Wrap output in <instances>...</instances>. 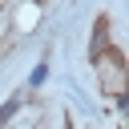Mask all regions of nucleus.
<instances>
[{
    "instance_id": "1",
    "label": "nucleus",
    "mask_w": 129,
    "mask_h": 129,
    "mask_svg": "<svg viewBox=\"0 0 129 129\" xmlns=\"http://www.w3.org/2000/svg\"><path fill=\"white\" fill-rule=\"evenodd\" d=\"M97 69L105 73L109 93H121V89H125V56H121L117 48H105V52L97 56Z\"/></svg>"
},
{
    "instance_id": "2",
    "label": "nucleus",
    "mask_w": 129,
    "mask_h": 129,
    "mask_svg": "<svg viewBox=\"0 0 129 129\" xmlns=\"http://www.w3.org/2000/svg\"><path fill=\"white\" fill-rule=\"evenodd\" d=\"M105 32H109V20H105V16H97V24H93V44H89V56H93V60L109 48V36H105Z\"/></svg>"
},
{
    "instance_id": "3",
    "label": "nucleus",
    "mask_w": 129,
    "mask_h": 129,
    "mask_svg": "<svg viewBox=\"0 0 129 129\" xmlns=\"http://www.w3.org/2000/svg\"><path fill=\"white\" fill-rule=\"evenodd\" d=\"M20 105H24V97H8V101L0 105V129H4V125L16 117V109H20Z\"/></svg>"
},
{
    "instance_id": "4",
    "label": "nucleus",
    "mask_w": 129,
    "mask_h": 129,
    "mask_svg": "<svg viewBox=\"0 0 129 129\" xmlns=\"http://www.w3.org/2000/svg\"><path fill=\"white\" fill-rule=\"evenodd\" d=\"M44 81H48V64H44V60H40V64H36V69H32V73H28V89H40V85H44Z\"/></svg>"
}]
</instances>
